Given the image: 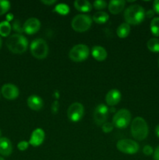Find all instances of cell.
<instances>
[{
	"mask_svg": "<svg viewBox=\"0 0 159 160\" xmlns=\"http://www.w3.org/2000/svg\"><path fill=\"white\" fill-rule=\"evenodd\" d=\"M145 10L140 5H131L124 12V19L126 23L131 25L140 24L143 21L145 17Z\"/></svg>",
	"mask_w": 159,
	"mask_h": 160,
	"instance_id": "6da1fadb",
	"label": "cell"
},
{
	"mask_svg": "<svg viewBox=\"0 0 159 160\" xmlns=\"http://www.w3.org/2000/svg\"><path fill=\"white\" fill-rule=\"evenodd\" d=\"M6 46L12 52L16 54H22L27 49L28 41L22 34H12L6 40Z\"/></svg>",
	"mask_w": 159,
	"mask_h": 160,
	"instance_id": "7a4b0ae2",
	"label": "cell"
},
{
	"mask_svg": "<svg viewBox=\"0 0 159 160\" xmlns=\"http://www.w3.org/2000/svg\"><path fill=\"white\" fill-rule=\"evenodd\" d=\"M148 132L149 130L147 123L144 119L140 117H137L133 119L131 123V134L136 140H144L147 137Z\"/></svg>",
	"mask_w": 159,
	"mask_h": 160,
	"instance_id": "3957f363",
	"label": "cell"
},
{
	"mask_svg": "<svg viewBox=\"0 0 159 160\" xmlns=\"http://www.w3.org/2000/svg\"><path fill=\"white\" fill-rule=\"evenodd\" d=\"M31 52L34 57L42 59L47 57L48 54V45L42 38L34 39L31 44Z\"/></svg>",
	"mask_w": 159,
	"mask_h": 160,
	"instance_id": "277c9868",
	"label": "cell"
},
{
	"mask_svg": "<svg viewBox=\"0 0 159 160\" xmlns=\"http://www.w3.org/2000/svg\"><path fill=\"white\" fill-rule=\"evenodd\" d=\"M92 19L86 14H78L72 20V28L76 32H84L91 27Z\"/></svg>",
	"mask_w": 159,
	"mask_h": 160,
	"instance_id": "5b68a950",
	"label": "cell"
},
{
	"mask_svg": "<svg viewBox=\"0 0 159 160\" xmlns=\"http://www.w3.org/2000/svg\"><path fill=\"white\" fill-rule=\"evenodd\" d=\"M89 54H90V49L87 45L84 44H78L74 45L70 49L69 56L73 62H79L86 60L88 58Z\"/></svg>",
	"mask_w": 159,
	"mask_h": 160,
	"instance_id": "8992f818",
	"label": "cell"
},
{
	"mask_svg": "<svg viewBox=\"0 0 159 160\" xmlns=\"http://www.w3.org/2000/svg\"><path fill=\"white\" fill-rule=\"evenodd\" d=\"M131 121V114L128 109H121L115 112L112 119V124L119 129L127 128Z\"/></svg>",
	"mask_w": 159,
	"mask_h": 160,
	"instance_id": "52a82bcc",
	"label": "cell"
},
{
	"mask_svg": "<svg viewBox=\"0 0 159 160\" xmlns=\"http://www.w3.org/2000/svg\"><path fill=\"white\" fill-rule=\"evenodd\" d=\"M116 147L121 152L125 154H135L139 151V145L131 139H121L116 144Z\"/></svg>",
	"mask_w": 159,
	"mask_h": 160,
	"instance_id": "ba28073f",
	"label": "cell"
},
{
	"mask_svg": "<svg viewBox=\"0 0 159 160\" xmlns=\"http://www.w3.org/2000/svg\"><path fill=\"white\" fill-rule=\"evenodd\" d=\"M84 114V108L81 103L74 102L71 104L67 110L68 118L72 122H78L83 118Z\"/></svg>",
	"mask_w": 159,
	"mask_h": 160,
	"instance_id": "9c48e42d",
	"label": "cell"
},
{
	"mask_svg": "<svg viewBox=\"0 0 159 160\" xmlns=\"http://www.w3.org/2000/svg\"><path fill=\"white\" fill-rule=\"evenodd\" d=\"M108 116V108L104 104H100L97 106L94 112V120L95 123L98 126H102L106 123Z\"/></svg>",
	"mask_w": 159,
	"mask_h": 160,
	"instance_id": "30bf717a",
	"label": "cell"
},
{
	"mask_svg": "<svg viewBox=\"0 0 159 160\" xmlns=\"http://www.w3.org/2000/svg\"><path fill=\"white\" fill-rule=\"evenodd\" d=\"M41 28L40 20L35 17H31L25 21L23 26V31L27 34H34L37 33Z\"/></svg>",
	"mask_w": 159,
	"mask_h": 160,
	"instance_id": "8fae6325",
	"label": "cell"
},
{
	"mask_svg": "<svg viewBox=\"0 0 159 160\" xmlns=\"http://www.w3.org/2000/svg\"><path fill=\"white\" fill-rule=\"evenodd\" d=\"M2 95L8 100L16 99L19 96V89L12 84H6L2 88Z\"/></svg>",
	"mask_w": 159,
	"mask_h": 160,
	"instance_id": "7c38bea8",
	"label": "cell"
},
{
	"mask_svg": "<svg viewBox=\"0 0 159 160\" xmlns=\"http://www.w3.org/2000/svg\"><path fill=\"white\" fill-rule=\"evenodd\" d=\"M45 132L41 128H37L32 132L30 138L29 144L34 147H37L43 143L45 140Z\"/></svg>",
	"mask_w": 159,
	"mask_h": 160,
	"instance_id": "4fadbf2b",
	"label": "cell"
},
{
	"mask_svg": "<svg viewBox=\"0 0 159 160\" xmlns=\"http://www.w3.org/2000/svg\"><path fill=\"white\" fill-rule=\"evenodd\" d=\"M122 98V95L120 92L117 89H112L107 93L105 97L106 102L108 106H113L118 104Z\"/></svg>",
	"mask_w": 159,
	"mask_h": 160,
	"instance_id": "5bb4252c",
	"label": "cell"
},
{
	"mask_svg": "<svg viewBox=\"0 0 159 160\" xmlns=\"http://www.w3.org/2000/svg\"><path fill=\"white\" fill-rule=\"evenodd\" d=\"M12 152V145L7 138H0V154L3 156H9Z\"/></svg>",
	"mask_w": 159,
	"mask_h": 160,
	"instance_id": "9a60e30c",
	"label": "cell"
},
{
	"mask_svg": "<svg viewBox=\"0 0 159 160\" xmlns=\"http://www.w3.org/2000/svg\"><path fill=\"white\" fill-rule=\"evenodd\" d=\"M43 100H42V98L41 97L35 95H32L28 97L27 106H29L30 109L35 111L40 110L43 107Z\"/></svg>",
	"mask_w": 159,
	"mask_h": 160,
	"instance_id": "2e32d148",
	"label": "cell"
},
{
	"mask_svg": "<svg viewBox=\"0 0 159 160\" xmlns=\"http://www.w3.org/2000/svg\"><path fill=\"white\" fill-rule=\"evenodd\" d=\"M126 5L124 0H112L108 3V10L112 14H118L123 10Z\"/></svg>",
	"mask_w": 159,
	"mask_h": 160,
	"instance_id": "e0dca14e",
	"label": "cell"
},
{
	"mask_svg": "<svg viewBox=\"0 0 159 160\" xmlns=\"http://www.w3.org/2000/svg\"><path fill=\"white\" fill-rule=\"evenodd\" d=\"M107 52L101 46H94L92 48V56L98 61H104L107 58Z\"/></svg>",
	"mask_w": 159,
	"mask_h": 160,
	"instance_id": "ac0fdd59",
	"label": "cell"
},
{
	"mask_svg": "<svg viewBox=\"0 0 159 160\" xmlns=\"http://www.w3.org/2000/svg\"><path fill=\"white\" fill-rule=\"evenodd\" d=\"M74 6L78 11L87 12L91 11L92 5L87 0H76L74 2Z\"/></svg>",
	"mask_w": 159,
	"mask_h": 160,
	"instance_id": "d6986e66",
	"label": "cell"
},
{
	"mask_svg": "<svg viewBox=\"0 0 159 160\" xmlns=\"http://www.w3.org/2000/svg\"><path fill=\"white\" fill-rule=\"evenodd\" d=\"M129 32H130V26L127 23H121L116 30L117 35L120 38H126L129 35Z\"/></svg>",
	"mask_w": 159,
	"mask_h": 160,
	"instance_id": "ffe728a7",
	"label": "cell"
},
{
	"mask_svg": "<svg viewBox=\"0 0 159 160\" xmlns=\"http://www.w3.org/2000/svg\"><path fill=\"white\" fill-rule=\"evenodd\" d=\"M108 19L109 16L107 12L100 11V12H97L94 14L92 20L98 24H103V23H106L108 20Z\"/></svg>",
	"mask_w": 159,
	"mask_h": 160,
	"instance_id": "44dd1931",
	"label": "cell"
},
{
	"mask_svg": "<svg viewBox=\"0 0 159 160\" xmlns=\"http://www.w3.org/2000/svg\"><path fill=\"white\" fill-rule=\"evenodd\" d=\"M11 32V25L7 20L2 21L0 23V35L2 37H7Z\"/></svg>",
	"mask_w": 159,
	"mask_h": 160,
	"instance_id": "7402d4cb",
	"label": "cell"
},
{
	"mask_svg": "<svg viewBox=\"0 0 159 160\" xmlns=\"http://www.w3.org/2000/svg\"><path fill=\"white\" fill-rule=\"evenodd\" d=\"M147 48L153 52H159V38H151L147 43Z\"/></svg>",
	"mask_w": 159,
	"mask_h": 160,
	"instance_id": "603a6c76",
	"label": "cell"
},
{
	"mask_svg": "<svg viewBox=\"0 0 159 160\" xmlns=\"http://www.w3.org/2000/svg\"><path fill=\"white\" fill-rule=\"evenodd\" d=\"M151 31L155 37H159V17H154L151 22Z\"/></svg>",
	"mask_w": 159,
	"mask_h": 160,
	"instance_id": "cb8c5ba5",
	"label": "cell"
},
{
	"mask_svg": "<svg viewBox=\"0 0 159 160\" xmlns=\"http://www.w3.org/2000/svg\"><path fill=\"white\" fill-rule=\"evenodd\" d=\"M70 7H69L68 5L65 4V3H60V4H58L57 6L55 7L54 11L55 12H58L60 15H67V14L70 12Z\"/></svg>",
	"mask_w": 159,
	"mask_h": 160,
	"instance_id": "d4e9b609",
	"label": "cell"
},
{
	"mask_svg": "<svg viewBox=\"0 0 159 160\" xmlns=\"http://www.w3.org/2000/svg\"><path fill=\"white\" fill-rule=\"evenodd\" d=\"M10 9V2L6 0H0V16L3 15Z\"/></svg>",
	"mask_w": 159,
	"mask_h": 160,
	"instance_id": "484cf974",
	"label": "cell"
},
{
	"mask_svg": "<svg viewBox=\"0 0 159 160\" xmlns=\"http://www.w3.org/2000/svg\"><path fill=\"white\" fill-rule=\"evenodd\" d=\"M93 6L94 9H103L107 6V3L103 0H96V1L94 2Z\"/></svg>",
	"mask_w": 159,
	"mask_h": 160,
	"instance_id": "4316f807",
	"label": "cell"
},
{
	"mask_svg": "<svg viewBox=\"0 0 159 160\" xmlns=\"http://www.w3.org/2000/svg\"><path fill=\"white\" fill-rule=\"evenodd\" d=\"M101 128H102L103 132L104 133H109L113 130L114 125L112 124V123H108V122H106L104 124L101 126Z\"/></svg>",
	"mask_w": 159,
	"mask_h": 160,
	"instance_id": "83f0119b",
	"label": "cell"
},
{
	"mask_svg": "<svg viewBox=\"0 0 159 160\" xmlns=\"http://www.w3.org/2000/svg\"><path fill=\"white\" fill-rule=\"evenodd\" d=\"M28 146H29V142H26V141H22V142H19L18 145H17L20 151H25L26 149H27Z\"/></svg>",
	"mask_w": 159,
	"mask_h": 160,
	"instance_id": "f1b7e54d",
	"label": "cell"
},
{
	"mask_svg": "<svg viewBox=\"0 0 159 160\" xmlns=\"http://www.w3.org/2000/svg\"><path fill=\"white\" fill-rule=\"evenodd\" d=\"M143 152L146 156H151V155H152L154 153V149L150 145H145L143 148Z\"/></svg>",
	"mask_w": 159,
	"mask_h": 160,
	"instance_id": "f546056e",
	"label": "cell"
},
{
	"mask_svg": "<svg viewBox=\"0 0 159 160\" xmlns=\"http://www.w3.org/2000/svg\"><path fill=\"white\" fill-rule=\"evenodd\" d=\"M12 28L14 29V31H17V32H23V28H21L20 25V22L18 21V20H16L15 22L13 23V24H12Z\"/></svg>",
	"mask_w": 159,
	"mask_h": 160,
	"instance_id": "4dcf8cb0",
	"label": "cell"
},
{
	"mask_svg": "<svg viewBox=\"0 0 159 160\" xmlns=\"http://www.w3.org/2000/svg\"><path fill=\"white\" fill-rule=\"evenodd\" d=\"M153 10L154 12L159 14V0H155L153 2Z\"/></svg>",
	"mask_w": 159,
	"mask_h": 160,
	"instance_id": "1f68e13d",
	"label": "cell"
},
{
	"mask_svg": "<svg viewBox=\"0 0 159 160\" xmlns=\"http://www.w3.org/2000/svg\"><path fill=\"white\" fill-rule=\"evenodd\" d=\"M59 102L55 101L52 103V106H51V111H52L53 113H57L58 109H59Z\"/></svg>",
	"mask_w": 159,
	"mask_h": 160,
	"instance_id": "d6a6232c",
	"label": "cell"
},
{
	"mask_svg": "<svg viewBox=\"0 0 159 160\" xmlns=\"http://www.w3.org/2000/svg\"><path fill=\"white\" fill-rule=\"evenodd\" d=\"M154 160H159V146H157L155 148L154 152Z\"/></svg>",
	"mask_w": 159,
	"mask_h": 160,
	"instance_id": "836d02e7",
	"label": "cell"
},
{
	"mask_svg": "<svg viewBox=\"0 0 159 160\" xmlns=\"http://www.w3.org/2000/svg\"><path fill=\"white\" fill-rule=\"evenodd\" d=\"M41 2L43 3V4H45V5H48V6H51V5H53L54 3L56 2V0H42Z\"/></svg>",
	"mask_w": 159,
	"mask_h": 160,
	"instance_id": "e575fe53",
	"label": "cell"
},
{
	"mask_svg": "<svg viewBox=\"0 0 159 160\" xmlns=\"http://www.w3.org/2000/svg\"><path fill=\"white\" fill-rule=\"evenodd\" d=\"M154 11L153 10V9H150V10H148L147 12H145V15H146L147 17H149V18L152 17L153 16H154Z\"/></svg>",
	"mask_w": 159,
	"mask_h": 160,
	"instance_id": "d590c367",
	"label": "cell"
},
{
	"mask_svg": "<svg viewBox=\"0 0 159 160\" xmlns=\"http://www.w3.org/2000/svg\"><path fill=\"white\" fill-rule=\"evenodd\" d=\"M6 19H7V21L9 22L10 20H12L13 19V15L11 13H9L7 16H6Z\"/></svg>",
	"mask_w": 159,
	"mask_h": 160,
	"instance_id": "8d00e7d4",
	"label": "cell"
},
{
	"mask_svg": "<svg viewBox=\"0 0 159 160\" xmlns=\"http://www.w3.org/2000/svg\"><path fill=\"white\" fill-rule=\"evenodd\" d=\"M155 133H156V134H157V137L159 138V124L157 125V127H156V128H155Z\"/></svg>",
	"mask_w": 159,
	"mask_h": 160,
	"instance_id": "74e56055",
	"label": "cell"
},
{
	"mask_svg": "<svg viewBox=\"0 0 159 160\" xmlns=\"http://www.w3.org/2000/svg\"><path fill=\"white\" fill-rule=\"evenodd\" d=\"M2 45V38H0V48H1Z\"/></svg>",
	"mask_w": 159,
	"mask_h": 160,
	"instance_id": "f35d334b",
	"label": "cell"
},
{
	"mask_svg": "<svg viewBox=\"0 0 159 160\" xmlns=\"http://www.w3.org/2000/svg\"><path fill=\"white\" fill-rule=\"evenodd\" d=\"M0 160H5L4 159H3L2 157H1V156H0Z\"/></svg>",
	"mask_w": 159,
	"mask_h": 160,
	"instance_id": "ab89813d",
	"label": "cell"
},
{
	"mask_svg": "<svg viewBox=\"0 0 159 160\" xmlns=\"http://www.w3.org/2000/svg\"><path fill=\"white\" fill-rule=\"evenodd\" d=\"M1 135H2V131L1 130H0V138H1Z\"/></svg>",
	"mask_w": 159,
	"mask_h": 160,
	"instance_id": "60d3db41",
	"label": "cell"
},
{
	"mask_svg": "<svg viewBox=\"0 0 159 160\" xmlns=\"http://www.w3.org/2000/svg\"><path fill=\"white\" fill-rule=\"evenodd\" d=\"M158 65H159V59H158Z\"/></svg>",
	"mask_w": 159,
	"mask_h": 160,
	"instance_id": "b9f144b4",
	"label": "cell"
}]
</instances>
